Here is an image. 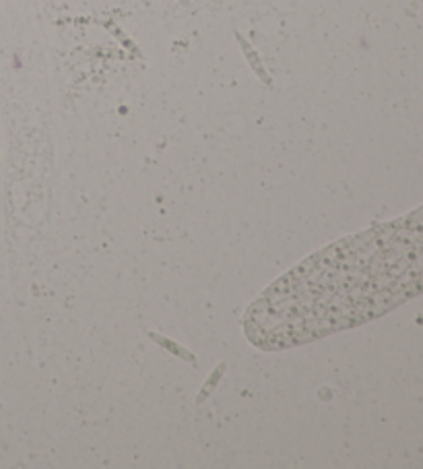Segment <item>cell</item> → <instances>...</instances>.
Instances as JSON below:
<instances>
[{
  "label": "cell",
  "instance_id": "obj_1",
  "mask_svg": "<svg viewBox=\"0 0 423 469\" xmlns=\"http://www.w3.org/2000/svg\"><path fill=\"white\" fill-rule=\"evenodd\" d=\"M423 288V211L314 254L250 308L248 339L281 350L384 312Z\"/></svg>",
  "mask_w": 423,
  "mask_h": 469
},
{
  "label": "cell",
  "instance_id": "obj_2",
  "mask_svg": "<svg viewBox=\"0 0 423 469\" xmlns=\"http://www.w3.org/2000/svg\"><path fill=\"white\" fill-rule=\"evenodd\" d=\"M240 44H242V48H244V52H246L248 60H250V62L254 65V69H256V72H258V74H260V77H262L264 81H269V79H267V74H264V71H262V67H260V62H258V58H256V54L252 52V48L248 46V44H246V41H244V39H242V37H240Z\"/></svg>",
  "mask_w": 423,
  "mask_h": 469
}]
</instances>
